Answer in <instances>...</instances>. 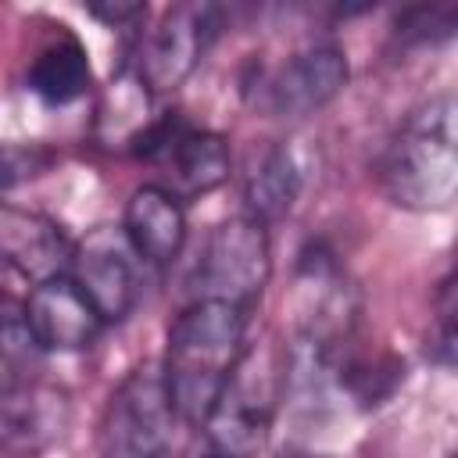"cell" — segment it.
<instances>
[{"label":"cell","mask_w":458,"mask_h":458,"mask_svg":"<svg viewBox=\"0 0 458 458\" xmlns=\"http://www.w3.org/2000/svg\"><path fill=\"white\" fill-rule=\"evenodd\" d=\"M243 329V308L225 301H190L168 326L161 372L182 422L204 426V419L218 404L247 351Z\"/></svg>","instance_id":"6da1fadb"},{"label":"cell","mask_w":458,"mask_h":458,"mask_svg":"<svg viewBox=\"0 0 458 458\" xmlns=\"http://www.w3.org/2000/svg\"><path fill=\"white\" fill-rule=\"evenodd\" d=\"M379 182L408 211L458 204V93L429 100L397 129L383 150Z\"/></svg>","instance_id":"7a4b0ae2"},{"label":"cell","mask_w":458,"mask_h":458,"mask_svg":"<svg viewBox=\"0 0 458 458\" xmlns=\"http://www.w3.org/2000/svg\"><path fill=\"white\" fill-rule=\"evenodd\" d=\"M272 276L268 225L250 215H233L218 222L190 272L193 301H225L247 308Z\"/></svg>","instance_id":"3957f363"},{"label":"cell","mask_w":458,"mask_h":458,"mask_svg":"<svg viewBox=\"0 0 458 458\" xmlns=\"http://www.w3.org/2000/svg\"><path fill=\"white\" fill-rule=\"evenodd\" d=\"M175 404L161 365L132 369L107 401L100 422V458H172Z\"/></svg>","instance_id":"277c9868"},{"label":"cell","mask_w":458,"mask_h":458,"mask_svg":"<svg viewBox=\"0 0 458 458\" xmlns=\"http://www.w3.org/2000/svg\"><path fill=\"white\" fill-rule=\"evenodd\" d=\"M132 154L150 161L161 175L157 186L175 193L182 204L218 190L233 172V154H229L225 136L211 129H197L182 122L179 114L157 118L132 143Z\"/></svg>","instance_id":"5b68a950"},{"label":"cell","mask_w":458,"mask_h":458,"mask_svg":"<svg viewBox=\"0 0 458 458\" xmlns=\"http://www.w3.org/2000/svg\"><path fill=\"white\" fill-rule=\"evenodd\" d=\"M276 397H279V372H268L265 361L243 351L233 379L225 383L218 404L200 426L211 458H258L268 440Z\"/></svg>","instance_id":"8992f818"},{"label":"cell","mask_w":458,"mask_h":458,"mask_svg":"<svg viewBox=\"0 0 458 458\" xmlns=\"http://www.w3.org/2000/svg\"><path fill=\"white\" fill-rule=\"evenodd\" d=\"M140 265L143 258L136 254L122 225H93L82 240H75L68 276L111 326L129 318V311L140 301Z\"/></svg>","instance_id":"52a82bcc"},{"label":"cell","mask_w":458,"mask_h":458,"mask_svg":"<svg viewBox=\"0 0 458 458\" xmlns=\"http://www.w3.org/2000/svg\"><path fill=\"white\" fill-rule=\"evenodd\" d=\"M218 29V7L211 4H175L161 14L154 29L140 36L136 75L150 93H168L190 79L200 64L211 36Z\"/></svg>","instance_id":"ba28073f"},{"label":"cell","mask_w":458,"mask_h":458,"mask_svg":"<svg viewBox=\"0 0 458 458\" xmlns=\"http://www.w3.org/2000/svg\"><path fill=\"white\" fill-rule=\"evenodd\" d=\"M351 79V64L340 47L315 43L286 57L261 82V107L279 118H308L333 104Z\"/></svg>","instance_id":"9c48e42d"},{"label":"cell","mask_w":458,"mask_h":458,"mask_svg":"<svg viewBox=\"0 0 458 458\" xmlns=\"http://www.w3.org/2000/svg\"><path fill=\"white\" fill-rule=\"evenodd\" d=\"M25 326L39 351H86L104 333L100 311L89 304V297L72 283V276H54L47 283H36L21 304Z\"/></svg>","instance_id":"30bf717a"},{"label":"cell","mask_w":458,"mask_h":458,"mask_svg":"<svg viewBox=\"0 0 458 458\" xmlns=\"http://www.w3.org/2000/svg\"><path fill=\"white\" fill-rule=\"evenodd\" d=\"M72 250L75 243L64 236V229L54 218L18 204L0 208V254L32 286L54 276H68Z\"/></svg>","instance_id":"8fae6325"},{"label":"cell","mask_w":458,"mask_h":458,"mask_svg":"<svg viewBox=\"0 0 458 458\" xmlns=\"http://www.w3.org/2000/svg\"><path fill=\"white\" fill-rule=\"evenodd\" d=\"M122 229L143 265L168 268L186 243V208L175 193L157 182H143L129 193L122 211Z\"/></svg>","instance_id":"7c38bea8"},{"label":"cell","mask_w":458,"mask_h":458,"mask_svg":"<svg viewBox=\"0 0 458 458\" xmlns=\"http://www.w3.org/2000/svg\"><path fill=\"white\" fill-rule=\"evenodd\" d=\"M68 401L61 390L47 383H11L4 386V437L11 447L39 451L64 433Z\"/></svg>","instance_id":"4fadbf2b"},{"label":"cell","mask_w":458,"mask_h":458,"mask_svg":"<svg viewBox=\"0 0 458 458\" xmlns=\"http://www.w3.org/2000/svg\"><path fill=\"white\" fill-rule=\"evenodd\" d=\"M25 82H29V89H32L43 104H50V107H64V104L86 97V89H89V82H93L86 47H82L75 36H57V39H50V43L39 47V54L32 57Z\"/></svg>","instance_id":"5bb4252c"},{"label":"cell","mask_w":458,"mask_h":458,"mask_svg":"<svg viewBox=\"0 0 458 458\" xmlns=\"http://www.w3.org/2000/svg\"><path fill=\"white\" fill-rule=\"evenodd\" d=\"M297 193H301V172L286 147L272 143L250 157V168L243 175V204L250 218H258L261 225L279 222L293 208Z\"/></svg>","instance_id":"9a60e30c"},{"label":"cell","mask_w":458,"mask_h":458,"mask_svg":"<svg viewBox=\"0 0 458 458\" xmlns=\"http://www.w3.org/2000/svg\"><path fill=\"white\" fill-rule=\"evenodd\" d=\"M397 39L404 43H440L458 36V4H419L401 11L397 18Z\"/></svg>","instance_id":"2e32d148"},{"label":"cell","mask_w":458,"mask_h":458,"mask_svg":"<svg viewBox=\"0 0 458 458\" xmlns=\"http://www.w3.org/2000/svg\"><path fill=\"white\" fill-rule=\"evenodd\" d=\"M429 361L440 365V369L458 372V301L447 304L437 333L429 336Z\"/></svg>","instance_id":"e0dca14e"},{"label":"cell","mask_w":458,"mask_h":458,"mask_svg":"<svg viewBox=\"0 0 458 458\" xmlns=\"http://www.w3.org/2000/svg\"><path fill=\"white\" fill-rule=\"evenodd\" d=\"M89 14L111 29H122V25H132L136 18H143L147 7H140V4H89Z\"/></svg>","instance_id":"ac0fdd59"},{"label":"cell","mask_w":458,"mask_h":458,"mask_svg":"<svg viewBox=\"0 0 458 458\" xmlns=\"http://www.w3.org/2000/svg\"><path fill=\"white\" fill-rule=\"evenodd\" d=\"M444 301H447V304H454V301H458V272L444 283Z\"/></svg>","instance_id":"d6986e66"},{"label":"cell","mask_w":458,"mask_h":458,"mask_svg":"<svg viewBox=\"0 0 458 458\" xmlns=\"http://www.w3.org/2000/svg\"><path fill=\"white\" fill-rule=\"evenodd\" d=\"M290 458H311V454H290Z\"/></svg>","instance_id":"ffe728a7"},{"label":"cell","mask_w":458,"mask_h":458,"mask_svg":"<svg viewBox=\"0 0 458 458\" xmlns=\"http://www.w3.org/2000/svg\"><path fill=\"white\" fill-rule=\"evenodd\" d=\"M454 458H458V454H454Z\"/></svg>","instance_id":"44dd1931"}]
</instances>
